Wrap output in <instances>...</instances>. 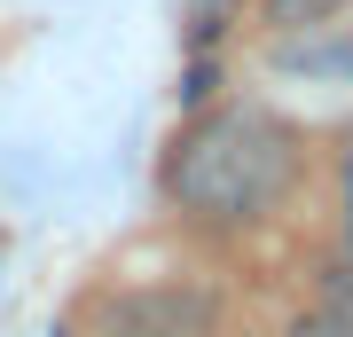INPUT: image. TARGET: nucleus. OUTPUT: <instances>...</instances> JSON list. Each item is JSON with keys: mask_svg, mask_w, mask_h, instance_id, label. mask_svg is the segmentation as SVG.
I'll list each match as a JSON object with an SVG mask.
<instances>
[{"mask_svg": "<svg viewBox=\"0 0 353 337\" xmlns=\"http://www.w3.org/2000/svg\"><path fill=\"white\" fill-rule=\"evenodd\" d=\"M290 173H299L290 125L236 102V110H204L189 134L173 141L165 196H173L181 212H196V220H259L290 188Z\"/></svg>", "mask_w": 353, "mask_h": 337, "instance_id": "obj_1", "label": "nucleus"}, {"mask_svg": "<svg viewBox=\"0 0 353 337\" xmlns=\"http://www.w3.org/2000/svg\"><path fill=\"white\" fill-rule=\"evenodd\" d=\"M290 337H353V267H338V275L306 298V314L290 322Z\"/></svg>", "mask_w": 353, "mask_h": 337, "instance_id": "obj_3", "label": "nucleus"}, {"mask_svg": "<svg viewBox=\"0 0 353 337\" xmlns=\"http://www.w3.org/2000/svg\"><path fill=\"white\" fill-rule=\"evenodd\" d=\"M196 329H204V306L181 290H134L102 322V337H196Z\"/></svg>", "mask_w": 353, "mask_h": 337, "instance_id": "obj_2", "label": "nucleus"}, {"mask_svg": "<svg viewBox=\"0 0 353 337\" xmlns=\"http://www.w3.org/2000/svg\"><path fill=\"white\" fill-rule=\"evenodd\" d=\"M236 8H243V0H189V8H181V16H189V39H196V48L220 39L228 24H236Z\"/></svg>", "mask_w": 353, "mask_h": 337, "instance_id": "obj_5", "label": "nucleus"}, {"mask_svg": "<svg viewBox=\"0 0 353 337\" xmlns=\"http://www.w3.org/2000/svg\"><path fill=\"white\" fill-rule=\"evenodd\" d=\"M345 0H267V24L275 32H306V24H330Z\"/></svg>", "mask_w": 353, "mask_h": 337, "instance_id": "obj_4", "label": "nucleus"}]
</instances>
